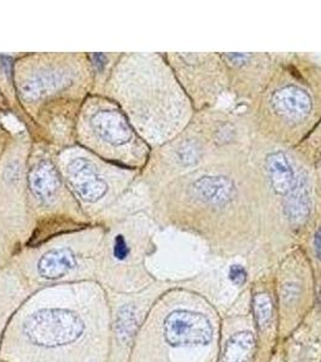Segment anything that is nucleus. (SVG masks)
I'll return each instance as SVG.
<instances>
[{
  "instance_id": "1",
  "label": "nucleus",
  "mask_w": 321,
  "mask_h": 362,
  "mask_svg": "<svg viewBox=\"0 0 321 362\" xmlns=\"http://www.w3.org/2000/svg\"><path fill=\"white\" fill-rule=\"evenodd\" d=\"M112 308L98 281L52 285L30 293L8 321L0 362H107Z\"/></svg>"
},
{
  "instance_id": "2",
  "label": "nucleus",
  "mask_w": 321,
  "mask_h": 362,
  "mask_svg": "<svg viewBox=\"0 0 321 362\" xmlns=\"http://www.w3.org/2000/svg\"><path fill=\"white\" fill-rule=\"evenodd\" d=\"M218 321L192 293L160 295L141 322L129 362H213Z\"/></svg>"
},
{
  "instance_id": "3",
  "label": "nucleus",
  "mask_w": 321,
  "mask_h": 362,
  "mask_svg": "<svg viewBox=\"0 0 321 362\" xmlns=\"http://www.w3.org/2000/svg\"><path fill=\"white\" fill-rule=\"evenodd\" d=\"M112 308V341L107 362H129L138 329L158 295L107 291Z\"/></svg>"
},
{
  "instance_id": "4",
  "label": "nucleus",
  "mask_w": 321,
  "mask_h": 362,
  "mask_svg": "<svg viewBox=\"0 0 321 362\" xmlns=\"http://www.w3.org/2000/svg\"><path fill=\"white\" fill-rule=\"evenodd\" d=\"M30 293L32 290L18 272L0 273V344L8 321Z\"/></svg>"
},
{
  "instance_id": "5",
  "label": "nucleus",
  "mask_w": 321,
  "mask_h": 362,
  "mask_svg": "<svg viewBox=\"0 0 321 362\" xmlns=\"http://www.w3.org/2000/svg\"><path fill=\"white\" fill-rule=\"evenodd\" d=\"M272 105L280 115L303 119L312 110V99L300 87L286 86L273 95Z\"/></svg>"
},
{
  "instance_id": "6",
  "label": "nucleus",
  "mask_w": 321,
  "mask_h": 362,
  "mask_svg": "<svg viewBox=\"0 0 321 362\" xmlns=\"http://www.w3.org/2000/svg\"><path fill=\"white\" fill-rule=\"evenodd\" d=\"M194 192L211 206H225L233 197L235 186L225 177H203L194 184Z\"/></svg>"
},
{
  "instance_id": "7",
  "label": "nucleus",
  "mask_w": 321,
  "mask_h": 362,
  "mask_svg": "<svg viewBox=\"0 0 321 362\" xmlns=\"http://www.w3.org/2000/svg\"><path fill=\"white\" fill-rule=\"evenodd\" d=\"M266 167L273 189L278 194L286 196L293 189L297 177L286 155L280 151L271 153L266 160Z\"/></svg>"
},
{
  "instance_id": "8",
  "label": "nucleus",
  "mask_w": 321,
  "mask_h": 362,
  "mask_svg": "<svg viewBox=\"0 0 321 362\" xmlns=\"http://www.w3.org/2000/svg\"><path fill=\"white\" fill-rule=\"evenodd\" d=\"M70 174L75 187H78V192L85 199L95 201L104 194L105 185L104 182L98 180L95 170L88 162H75L74 165L70 167Z\"/></svg>"
},
{
  "instance_id": "9",
  "label": "nucleus",
  "mask_w": 321,
  "mask_h": 362,
  "mask_svg": "<svg viewBox=\"0 0 321 362\" xmlns=\"http://www.w3.org/2000/svg\"><path fill=\"white\" fill-rule=\"evenodd\" d=\"M285 201V213L293 223L303 221L310 209V194L308 182L305 177L297 175L293 189L288 192Z\"/></svg>"
},
{
  "instance_id": "10",
  "label": "nucleus",
  "mask_w": 321,
  "mask_h": 362,
  "mask_svg": "<svg viewBox=\"0 0 321 362\" xmlns=\"http://www.w3.org/2000/svg\"><path fill=\"white\" fill-rule=\"evenodd\" d=\"M255 339L252 332H239L232 336L223 351V362H249L252 358Z\"/></svg>"
},
{
  "instance_id": "11",
  "label": "nucleus",
  "mask_w": 321,
  "mask_h": 362,
  "mask_svg": "<svg viewBox=\"0 0 321 362\" xmlns=\"http://www.w3.org/2000/svg\"><path fill=\"white\" fill-rule=\"evenodd\" d=\"M98 132L115 144H122L131 136L129 129L122 119L112 112H102L97 116Z\"/></svg>"
},
{
  "instance_id": "12",
  "label": "nucleus",
  "mask_w": 321,
  "mask_h": 362,
  "mask_svg": "<svg viewBox=\"0 0 321 362\" xmlns=\"http://www.w3.org/2000/svg\"><path fill=\"white\" fill-rule=\"evenodd\" d=\"M256 322L259 329H264L269 325L272 317V303L267 295H257L254 300Z\"/></svg>"
},
{
  "instance_id": "13",
  "label": "nucleus",
  "mask_w": 321,
  "mask_h": 362,
  "mask_svg": "<svg viewBox=\"0 0 321 362\" xmlns=\"http://www.w3.org/2000/svg\"><path fill=\"white\" fill-rule=\"evenodd\" d=\"M131 255V247H128L127 240L124 235H117L112 242V259L117 264L126 262Z\"/></svg>"
},
{
  "instance_id": "14",
  "label": "nucleus",
  "mask_w": 321,
  "mask_h": 362,
  "mask_svg": "<svg viewBox=\"0 0 321 362\" xmlns=\"http://www.w3.org/2000/svg\"><path fill=\"white\" fill-rule=\"evenodd\" d=\"M32 184H33V189L37 194L40 196H49L54 191V187L57 185L56 182V177L54 174L47 179V180H42V175L39 172H35L33 177H32Z\"/></svg>"
},
{
  "instance_id": "15",
  "label": "nucleus",
  "mask_w": 321,
  "mask_h": 362,
  "mask_svg": "<svg viewBox=\"0 0 321 362\" xmlns=\"http://www.w3.org/2000/svg\"><path fill=\"white\" fill-rule=\"evenodd\" d=\"M179 156H180V160L185 165L194 163L198 158V148H196V145L191 144V143L186 144L184 148H180Z\"/></svg>"
},
{
  "instance_id": "16",
  "label": "nucleus",
  "mask_w": 321,
  "mask_h": 362,
  "mask_svg": "<svg viewBox=\"0 0 321 362\" xmlns=\"http://www.w3.org/2000/svg\"><path fill=\"white\" fill-rule=\"evenodd\" d=\"M230 278L235 284L242 285L247 279V272L242 266H232L230 269Z\"/></svg>"
},
{
  "instance_id": "17",
  "label": "nucleus",
  "mask_w": 321,
  "mask_h": 362,
  "mask_svg": "<svg viewBox=\"0 0 321 362\" xmlns=\"http://www.w3.org/2000/svg\"><path fill=\"white\" fill-rule=\"evenodd\" d=\"M314 247H315V251H317V256L321 257V227L315 235V239H314Z\"/></svg>"
}]
</instances>
